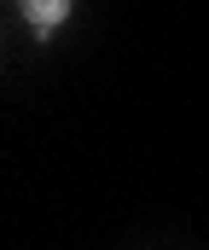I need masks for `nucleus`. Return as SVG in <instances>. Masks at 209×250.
<instances>
[{
  "mask_svg": "<svg viewBox=\"0 0 209 250\" xmlns=\"http://www.w3.org/2000/svg\"><path fill=\"white\" fill-rule=\"evenodd\" d=\"M18 6H23V18L35 23V35H53L70 18V0H18Z\"/></svg>",
  "mask_w": 209,
  "mask_h": 250,
  "instance_id": "nucleus-1",
  "label": "nucleus"
}]
</instances>
